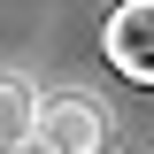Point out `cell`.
Here are the masks:
<instances>
[{
  "instance_id": "1",
  "label": "cell",
  "mask_w": 154,
  "mask_h": 154,
  "mask_svg": "<svg viewBox=\"0 0 154 154\" xmlns=\"http://www.w3.org/2000/svg\"><path fill=\"white\" fill-rule=\"evenodd\" d=\"M31 139L46 154H108V139H116V116L100 108L93 93H46L38 100V123H31Z\"/></svg>"
},
{
  "instance_id": "2",
  "label": "cell",
  "mask_w": 154,
  "mask_h": 154,
  "mask_svg": "<svg viewBox=\"0 0 154 154\" xmlns=\"http://www.w3.org/2000/svg\"><path fill=\"white\" fill-rule=\"evenodd\" d=\"M108 62L131 85H154V0H123L108 16Z\"/></svg>"
},
{
  "instance_id": "3",
  "label": "cell",
  "mask_w": 154,
  "mask_h": 154,
  "mask_svg": "<svg viewBox=\"0 0 154 154\" xmlns=\"http://www.w3.org/2000/svg\"><path fill=\"white\" fill-rule=\"evenodd\" d=\"M31 123H38V93L23 77H0V154H16L31 139Z\"/></svg>"
},
{
  "instance_id": "4",
  "label": "cell",
  "mask_w": 154,
  "mask_h": 154,
  "mask_svg": "<svg viewBox=\"0 0 154 154\" xmlns=\"http://www.w3.org/2000/svg\"><path fill=\"white\" fill-rule=\"evenodd\" d=\"M16 154H46V146H38V139H23V146H16Z\"/></svg>"
}]
</instances>
